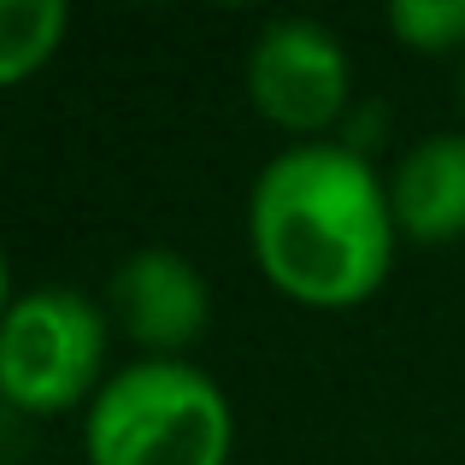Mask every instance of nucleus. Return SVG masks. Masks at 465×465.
Here are the masks:
<instances>
[{
    "mask_svg": "<svg viewBox=\"0 0 465 465\" xmlns=\"http://www.w3.org/2000/svg\"><path fill=\"white\" fill-rule=\"evenodd\" d=\"M389 30L407 47H460L465 0H389Z\"/></svg>",
    "mask_w": 465,
    "mask_h": 465,
    "instance_id": "nucleus-8",
    "label": "nucleus"
},
{
    "mask_svg": "<svg viewBox=\"0 0 465 465\" xmlns=\"http://www.w3.org/2000/svg\"><path fill=\"white\" fill-rule=\"evenodd\" d=\"M248 242L289 301L353 307L383 289L401 248L389 177L341 136L289 142L248 189Z\"/></svg>",
    "mask_w": 465,
    "mask_h": 465,
    "instance_id": "nucleus-1",
    "label": "nucleus"
},
{
    "mask_svg": "<svg viewBox=\"0 0 465 465\" xmlns=\"http://www.w3.org/2000/svg\"><path fill=\"white\" fill-rule=\"evenodd\" d=\"M248 101L289 136H336L353 101V59L348 42L312 12H277L260 24L242 59Z\"/></svg>",
    "mask_w": 465,
    "mask_h": 465,
    "instance_id": "nucleus-4",
    "label": "nucleus"
},
{
    "mask_svg": "<svg viewBox=\"0 0 465 465\" xmlns=\"http://www.w3.org/2000/svg\"><path fill=\"white\" fill-rule=\"evenodd\" d=\"M71 30L65 0H0V89L24 83L59 54Z\"/></svg>",
    "mask_w": 465,
    "mask_h": 465,
    "instance_id": "nucleus-7",
    "label": "nucleus"
},
{
    "mask_svg": "<svg viewBox=\"0 0 465 465\" xmlns=\"http://www.w3.org/2000/svg\"><path fill=\"white\" fill-rule=\"evenodd\" d=\"M106 312H113V324L142 353L183 360V348L206 330L213 289H206L201 265L189 253L148 242V248H130L113 265V277H106Z\"/></svg>",
    "mask_w": 465,
    "mask_h": 465,
    "instance_id": "nucleus-5",
    "label": "nucleus"
},
{
    "mask_svg": "<svg viewBox=\"0 0 465 465\" xmlns=\"http://www.w3.org/2000/svg\"><path fill=\"white\" fill-rule=\"evenodd\" d=\"M113 312L77 283H35L0 318V395L18 412L89 407L106 383Z\"/></svg>",
    "mask_w": 465,
    "mask_h": 465,
    "instance_id": "nucleus-3",
    "label": "nucleus"
},
{
    "mask_svg": "<svg viewBox=\"0 0 465 465\" xmlns=\"http://www.w3.org/2000/svg\"><path fill=\"white\" fill-rule=\"evenodd\" d=\"M12 307V265H6V248H0V318Z\"/></svg>",
    "mask_w": 465,
    "mask_h": 465,
    "instance_id": "nucleus-9",
    "label": "nucleus"
},
{
    "mask_svg": "<svg viewBox=\"0 0 465 465\" xmlns=\"http://www.w3.org/2000/svg\"><path fill=\"white\" fill-rule=\"evenodd\" d=\"M236 442L230 395L206 365L136 353L83 407L89 465H224Z\"/></svg>",
    "mask_w": 465,
    "mask_h": 465,
    "instance_id": "nucleus-2",
    "label": "nucleus"
},
{
    "mask_svg": "<svg viewBox=\"0 0 465 465\" xmlns=\"http://www.w3.org/2000/svg\"><path fill=\"white\" fill-rule=\"evenodd\" d=\"M389 206L407 242L465 236V130H430L389 165Z\"/></svg>",
    "mask_w": 465,
    "mask_h": 465,
    "instance_id": "nucleus-6",
    "label": "nucleus"
}]
</instances>
